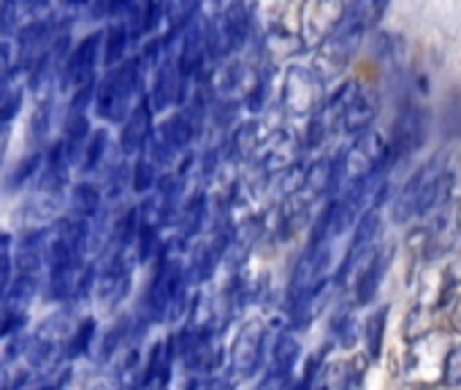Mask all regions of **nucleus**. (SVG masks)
Returning a JSON list of instances; mask_svg holds the SVG:
<instances>
[{"label": "nucleus", "instance_id": "nucleus-1", "mask_svg": "<svg viewBox=\"0 0 461 390\" xmlns=\"http://www.w3.org/2000/svg\"><path fill=\"white\" fill-rule=\"evenodd\" d=\"M144 76L147 68L141 66L139 58L125 60L117 68H109L95 90V103H93L95 114L104 122L122 125L133 111V106L144 98Z\"/></svg>", "mask_w": 461, "mask_h": 390}, {"label": "nucleus", "instance_id": "nucleus-2", "mask_svg": "<svg viewBox=\"0 0 461 390\" xmlns=\"http://www.w3.org/2000/svg\"><path fill=\"white\" fill-rule=\"evenodd\" d=\"M267 350H269V325L264 320L242 323V328L234 336V344H230V352H228L230 368H234V374L240 379L256 377L261 371Z\"/></svg>", "mask_w": 461, "mask_h": 390}, {"label": "nucleus", "instance_id": "nucleus-3", "mask_svg": "<svg viewBox=\"0 0 461 390\" xmlns=\"http://www.w3.org/2000/svg\"><path fill=\"white\" fill-rule=\"evenodd\" d=\"M133 288V263L128 253L122 250H106L104 258L98 261V282H95V298L106 306L114 309L120 306Z\"/></svg>", "mask_w": 461, "mask_h": 390}, {"label": "nucleus", "instance_id": "nucleus-4", "mask_svg": "<svg viewBox=\"0 0 461 390\" xmlns=\"http://www.w3.org/2000/svg\"><path fill=\"white\" fill-rule=\"evenodd\" d=\"M101 52H104V33L95 31L90 36H85L68 55L66 66H63V74H60V82L58 87L63 93H74L79 90L82 84L93 82L95 79V68H98V60H101Z\"/></svg>", "mask_w": 461, "mask_h": 390}, {"label": "nucleus", "instance_id": "nucleus-5", "mask_svg": "<svg viewBox=\"0 0 461 390\" xmlns=\"http://www.w3.org/2000/svg\"><path fill=\"white\" fill-rule=\"evenodd\" d=\"M426 111L420 106H407L402 109V114L396 117L393 125V138L388 141V160L391 165H396L402 157H407L410 152H415L423 138H426Z\"/></svg>", "mask_w": 461, "mask_h": 390}, {"label": "nucleus", "instance_id": "nucleus-6", "mask_svg": "<svg viewBox=\"0 0 461 390\" xmlns=\"http://www.w3.org/2000/svg\"><path fill=\"white\" fill-rule=\"evenodd\" d=\"M391 258H393V250L391 247H375L356 269V282H353V298L358 306H366L375 301L377 290H380V282L391 266Z\"/></svg>", "mask_w": 461, "mask_h": 390}, {"label": "nucleus", "instance_id": "nucleus-7", "mask_svg": "<svg viewBox=\"0 0 461 390\" xmlns=\"http://www.w3.org/2000/svg\"><path fill=\"white\" fill-rule=\"evenodd\" d=\"M285 109L291 114H310L315 117V111L321 109V79L312 71L304 68H291L285 76Z\"/></svg>", "mask_w": 461, "mask_h": 390}, {"label": "nucleus", "instance_id": "nucleus-8", "mask_svg": "<svg viewBox=\"0 0 461 390\" xmlns=\"http://www.w3.org/2000/svg\"><path fill=\"white\" fill-rule=\"evenodd\" d=\"M152 120H155V111H152L149 98L144 95L133 106L128 120L122 122V130H120V155L122 157H139L147 149V144H149V138L155 133Z\"/></svg>", "mask_w": 461, "mask_h": 390}, {"label": "nucleus", "instance_id": "nucleus-9", "mask_svg": "<svg viewBox=\"0 0 461 390\" xmlns=\"http://www.w3.org/2000/svg\"><path fill=\"white\" fill-rule=\"evenodd\" d=\"M50 228V226H47ZM47 228L23 231L14 242V271L17 274H41L47 277Z\"/></svg>", "mask_w": 461, "mask_h": 390}, {"label": "nucleus", "instance_id": "nucleus-10", "mask_svg": "<svg viewBox=\"0 0 461 390\" xmlns=\"http://www.w3.org/2000/svg\"><path fill=\"white\" fill-rule=\"evenodd\" d=\"M104 201H106L104 199V190L98 184H93V182L85 179V182H79V184L71 187L68 209H71L74 217H82L87 223H95L104 215Z\"/></svg>", "mask_w": 461, "mask_h": 390}, {"label": "nucleus", "instance_id": "nucleus-11", "mask_svg": "<svg viewBox=\"0 0 461 390\" xmlns=\"http://www.w3.org/2000/svg\"><path fill=\"white\" fill-rule=\"evenodd\" d=\"M41 290H44V277L41 274H17L14 271V279H12V285H9V290H6V296L0 304H4V309L28 312L36 304Z\"/></svg>", "mask_w": 461, "mask_h": 390}, {"label": "nucleus", "instance_id": "nucleus-12", "mask_svg": "<svg viewBox=\"0 0 461 390\" xmlns=\"http://www.w3.org/2000/svg\"><path fill=\"white\" fill-rule=\"evenodd\" d=\"M269 352H272V363H269V368H277V371H288V374H294V366H296V360L302 358L299 328H294V325H283V328H280V333L272 339Z\"/></svg>", "mask_w": 461, "mask_h": 390}, {"label": "nucleus", "instance_id": "nucleus-13", "mask_svg": "<svg viewBox=\"0 0 461 390\" xmlns=\"http://www.w3.org/2000/svg\"><path fill=\"white\" fill-rule=\"evenodd\" d=\"M90 136H93L90 117H87V114H71V111H66L60 141H63V146H66V152H68V157H71L74 165H79V160H82V155H85V146H87Z\"/></svg>", "mask_w": 461, "mask_h": 390}, {"label": "nucleus", "instance_id": "nucleus-14", "mask_svg": "<svg viewBox=\"0 0 461 390\" xmlns=\"http://www.w3.org/2000/svg\"><path fill=\"white\" fill-rule=\"evenodd\" d=\"M248 12L242 9V4H234L225 14H222V25H220V44H222V52H230V49H240L242 41L248 39Z\"/></svg>", "mask_w": 461, "mask_h": 390}, {"label": "nucleus", "instance_id": "nucleus-15", "mask_svg": "<svg viewBox=\"0 0 461 390\" xmlns=\"http://www.w3.org/2000/svg\"><path fill=\"white\" fill-rule=\"evenodd\" d=\"M95 344H98V320L82 317V320H77L71 336L66 339V358L68 360L85 358L95 350Z\"/></svg>", "mask_w": 461, "mask_h": 390}, {"label": "nucleus", "instance_id": "nucleus-16", "mask_svg": "<svg viewBox=\"0 0 461 390\" xmlns=\"http://www.w3.org/2000/svg\"><path fill=\"white\" fill-rule=\"evenodd\" d=\"M160 12L163 9H160L158 0H136V6L125 17V25L131 31V39L139 41L141 36L152 33L155 25H158V20H160Z\"/></svg>", "mask_w": 461, "mask_h": 390}, {"label": "nucleus", "instance_id": "nucleus-17", "mask_svg": "<svg viewBox=\"0 0 461 390\" xmlns=\"http://www.w3.org/2000/svg\"><path fill=\"white\" fill-rule=\"evenodd\" d=\"M131 31L125 22H114L104 31V66L106 68H117L125 63L128 47H131Z\"/></svg>", "mask_w": 461, "mask_h": 390}, {"label": "nucleus", "instance_id": "nucleus-18", "mask_svg": "<svg viewBox=\"0 0 461 390\" xmlns=\"http://www.w3.org/2000/svg\"><path fill=\"white\" fill-rule=\"evenodd\" d=\"M109 144H112V138H109L106 128L93 130V136H90V141L85 146V155L79 160V173H85V176L98 173L106 165V160H109Z\"/></svg>", "mask_w": 461, "mask_h": 390}, {"label": "nucleus", "instance_id": "nucleus-19", "mask_svg": "<svg viewBox=\"0 0 461 390\" xmlns=\"http://www.w3.org/2000/svg\"><path fill=\"white\" fill-rule=\"evenodd\" d=\"M31 20H36L25 0H0V36H17Z\"/></svg>", "mask_w": 461, "mask_h": 390}, {"label": "nucleus", "instance_id": "nucleus-20", "mask_svg": "<svg viewBox=\"0 0 461 390\" xmlns=\"http://www.w3.org/2000/svg\"><path fill=\"white\" fill-rule=\"evenodd\" d=\"M158 182H160V176H158V163H155V157L144 149V152L133 160V168H131V187H133V192L147 195V192H152V190L158 187Z\"/></svg>", "mask_w": 461, "mask_h": 390}, {"label": "nucleus", "instance_id": "nucleus-21", "mask_svg": "<svg viewBox=\"0 0 461 390\" xmlns=\"http://www.w3.org/2000/svg\"><path fill=\"white\" fill-rule=\"evenodd\" d=\"M385 325H388V306H377L366 325H364V341H366V358L377 360L383 355V339H385Z\"/></svg>", "mask_w": 461, "mask_h": 390}, {"label": "nucleus", "instance_id": "nucleus-22", "mask_svg": "<svg viewBox=\"0 0 461 390\" xmlns=\"http://www.w3.org/2000/svg\"><path fill=\"white\" fill-rule=\"evenodd\" d=\"M44 157H47L44 149H31V152L17 163V168L12 171V176L6 179V187H9V190H20V187H25L28 182H36L39 173H41V168H44Z\"/></svg>", "mask_w": 461, "mask_h": 390}, {"label": "nucleus", "instance_id": "nucleus-23", "mask_svg": "<svg viewBox=\"0 0 461 390\" xmlns=\"http://www.w3.org/2000/svg\"><path fill=\"white\" fill-rule=\"evenodd\" d=\"M52 128H55V106L52 98H44L31 117V144H36V149H44V144L52 136Z\"/></svg>", "mask_w": 461, "mask_h": 390}, {"label": "nucleus", "instance_id": "nucleus-24", "mask_svg": "<svg viewBox=\"0 0 461 390\" xmlns=\"http://www.w3.org/2000/svg\"><path fill=\"white\" fill-rule=\"evenodd\" d=\"M25 103V87L17 82H9L0 87V125H14Z\"/></svg>", "mask_w": 461, "mask_h": 390}, {"label": "nucleus", "instance_id": "nucleus-25", "mask_svg": "<svg viewBox=\"0 0 461 390\" xmlns=\"http://www.w3.org/2000/svg\"><path fill=\"white\" fill-rule=\"evenodd\" d=\"M198 4H201V0H166L163 14L171 22V31H185L195 20Z\"/></svg>", "mask_w": 461, "mask_h": 390}, {"label": "nucleus", "instance_id": "nucleus-26", "mask_svg": "<svg viewBox=\"0 0 461 390\" xmlns=\"http://www.w3.org/2000/svg\"><path fill=\"white\" fill-rule=\"evenodd\" d=\"M33 368L28 366H0V390H31Z\"/></svg>", "mask_w": 461, "mask_h": 390}, {"label": "nucleus", "instance_id": "nucleus-27", "mask_svg": "<svg viewBox=\"0 0 461 390\" xmlns=\"http://www.w3.org/2000/svg\"><path fill=\"white\" fill-rule=\"evenodd\" d=\"M439 377H442V385H445V387H461V341L453 344V347L445 352Z\"/></svg>", "mask_w": 461, "mask_h": 390}, {"label": "nucleus", "instance_id": "nucleus-28", "mask_svg": "<svg viewBox=\"0 0 461 390\" xmlns=\"http://www.w3.org/2000/svg\"><path fill=\"white\" fill-rule=\"evenodd\" d=\"M17 74V47L9 41H0V87L14 82Z\"/></svg>", "mask_w": 461, "mask_h": 390}, {"label": "nucleus", "instance_id": "nucleus-29", "mask_svg": "<svg viewBox=\"0 0 461 390\" xmlns=\"http://www.w3.org/2000/svg\"><path fill=\"white\" fill-rule=\"evenodd\" d=\"M12 279H14V258L12 253H0V301H4Z\"/></svg>", "mask_w": 461, "mask_h": 390}, {"label": "nucleus", "instance_id": "nucleus-30", "mask_svg": "<svg viewBox=\"0 0 461 390\" xmlns=\"http://www.w3.org/2000/svg\"><path fill=\"white\" fill-rule=\"evenodd\" d=\"M68 379H71V371L66 368V371H60V377L55 374V379H47V382H39V385H36V387H31V390H63Z\"/></svg>", "mask_w": 461, "mask_h": 390}, {"label": "nucleus", "instance_id": "nucleus-31", "mask_svg": "<svg viewBox=\"0 0 461 390\" xmlns=\"http://www.w3.org/2000/svg\"><path fill=\"white\" fill-rule=\"evenodd\" d=\"M109 12H112V0H93V4H90L93 20H106Z\"/></svg>", "mask_w": 461, "mask_h": 390}, {"label": "nucleus", "instance_id": "nucleus-32", "mask_svg": "<svg viewBox=\"0 0 461 390\" xmlns=\"http://www.w3.org/2000/svg\"><path fill=\"white\" fill-rule=\"evenodd\" d=\"M9 141H12V125H0V165H4V160H6Z\"/></svg>", "mask_w": 461, "mask_h": 390}, {"label": "nucleus", "instance_id": "nucleus-33", "mask_svg": "<svg viewBox=\"0 0 461 390\" xmlns=\"http://www.w3.org/2000/svg\"><path fill=\"white\" fill-rule=\"evenodd\" d=\"M93 0H66V6L68 9H85V6H90Z\"/></svg>", "mask_w": 461, "mask_h": 390}, {"label": "nucleus", "instance_id": "nucleus-34", "mask_svg": "<svg viewBox=\"0 0 461 390\" xmlns=\"http://www.w3.org/2000/svg\"><path fill=\"white\" fill-rule=\"evenodd\" d=\"M456 231L461 234V207H458V217H456Z\"/></svg>", "mask_w": 461, "mask_h": 390}, {"label": "nucleus", "instance_id": "nucleus-35", "mask_svg": "<svg viewBox=\"0 0 461 390\" xmlns=\"http://www.w3.org/2000/svg\"><path fill=\"white\" fill-rule=\"evenodd\" d=\"M120 390H133V387H120Z\"/></svg>", "mask_w": 461, "mask_h": 390}]
</instances>
